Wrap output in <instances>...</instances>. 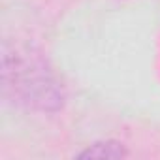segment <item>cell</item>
<instances>
[{"mask_svg": "<svg viewBox=\"0 0 160 160\" xmlns=\"http://www.w3.org/2000/svg\"><path fill=\"white\" fill-rule=\"evenodd\" d=\"M2 89L13 104L17 102L28 109L57 111L64 102L62 85L47 60L28 47L4 49Z\"/></svg>", "mask_w": 160, "mask_h": 160, "instance_id": "obj_1", "label": "cell"}, {"mask_svg": "<svg viewBox=\"0 0 160 160\" xmlns=\"http://www.w3.org/2000/svg\"><path fill=\"white\" fill-rule=\"evenodd\" d=\"M128 151L119 141H100L91 147H87L83 152H79V158L89 160V158H108V160H121L126 158Z\"/></svg>", "mask_w": 160, "mask_h": 160, "instance_id": "obj_2", "label": "cell"}]
</instances>
